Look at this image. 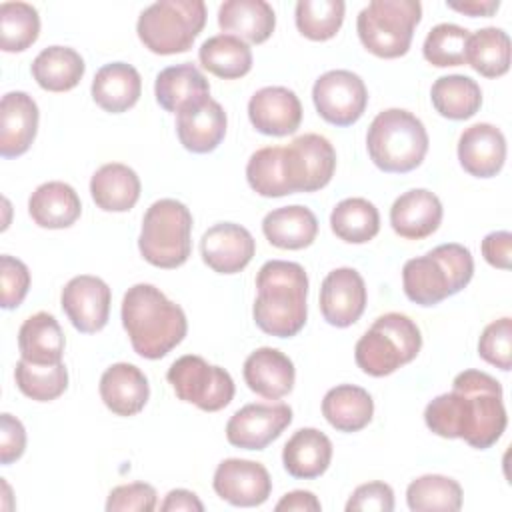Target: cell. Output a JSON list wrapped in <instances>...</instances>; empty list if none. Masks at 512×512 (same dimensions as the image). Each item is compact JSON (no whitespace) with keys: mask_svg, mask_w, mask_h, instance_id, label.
Instances as JSON below:
<instances>
[{"mask_svg":"<svg viewBox=\"0 0 512 512\" xmlns=\"http://www.w3.org/2000/svg\"><path fill=\"white\" fill-rule=\"evenodd\" d=\"M176 396L204 412H218L234 398V380L220 368L208 364L202 356L186 354L172 362L166 374Z\"/></svg>","mask_w":512,"mask_h":512,"instance_id":"cell-10","label":"cell"},{"mask_svg":"<svg viewBox=\"0 0 512 512\" xmlns=\"http://www.w3.org/2000/svg\"><path fill=\"white\" fill-rule=\"evenodd\" d=\"M422 18L418 0H372L356 20L358 38L378 58L404 56Z\"/></svg>","mask_w":512,"mask_h":512,"instance_id":"cell-9","label":"cell"},{"mask_svg":"<svg viewBox=\"0 0 512 512\" xmlns=\"http://www.w3.org/2000/svg\"><path fill=\"white\" fill-rule=\"evenodd\" d=\"M430 100L440 116L448 120H468L482 106V90L470 76L448 74L432 84Z\"/></svg>","mask_w":512,"mask_h":512,"instance_id":"cell-35","label":"cell"},{"mask_svg":"<svg viewBox=\"0 0 512 512\" xmlns=\"http://www.w3.org/2000/svg\"><path fill=\"white\" fill-rule=\"evenodd\" d=\"M244 380L252 392L262 398L278 400L292 392L296 370L292 360L270 346L254 350L244 360Z\"/></svg>","mask_w":512,"mask_h":512,"instance_id":"cell-23","label":"cell"},{"mask_svg":"<svg viewBox=\"0 0 512 512\" xmlns=\"http://www.w3.org/2000/svg\"><path fill=\"white\" fill-rule=\"evenodd\" d=\"M246 180L250 188L264 198L292 194L284 168V146H266L256 150L246 164Z\"/></svg>","mask_w":512,"mask_h":512,"instance_id":"cell-39","label":"cell"},{"mask_svg":"<svg viewBox=\"0 0 512 512\" xmlns=\"http://www.w3.org/2000/svg\"><path fill=\"white\" fill-rule=\"evenodd\" d=\"M478 354L488 364L508 372L512 368V320L508 316L490 322L480 340Z\"/></svg>","mask_w":512,"mask_h":512,"instance_id":"cell-45","label":"cell"},{"mask_svg":"<svg viewBox=\"0 0 512 512\" xmlns=\"http://www.w3.org/2000/svg\"><path fill=\"white\" fill-rule=\"evenodd\" d=\"M100 398L110 412L118 416H134L150 398L148 378L134 364H112L100 378Z\"/></svg>","mask_w":512,"mask_h":512,"instance_id":"cell-24","label":"cell"},{"mask_svg":"<svg viewBox=\"0 0 512 512\" xmlns=\"http://www.w3.org/2000/svg\"><path fill=\"white\" fill-rule=\"evenodd\" d=\"M346 4L342 0H300L296 4V28L314 42L336 36L344 22Z\"/></svg>","mask_w":512,"mask_h":512,"instance_id":"cell-43","label":"cell"},{"mask_svg":"<svg viewBox=\"0 0 512 512\" xmlns=\"http://www.w3.org/2000/svg\"><path fill=\"white\" fill-rule=\"evenodd\" d=\"M292 422L288 404H246L226 424V438L244 450H264Z\"/></svg>","mask_w":512,"mask_h":512,"instance_id":"cell-13","label":"cell"},{"mask_svg":"<svg viewBox=\"0 0 512 512\" xmlns=\"http://www.w3.org/2000/svg\"><path fill=\"white\" fill-rule=\"evenodd\" d=\"M422 348V334L414 320L400 312H388L360 336L354 348L356 364L368 376H388L412 362Z\"/></svg>","mask_w":512,"mask_h":512,"instance_id":"cell-6","label":"cell"},{"mask_svg":"<svg viewBox=\"0 0 512 512\" xmlns=\"http://www.w3.org/2000/svg\"><path fill=\"white\" fill-rule=\"evenodd\" d=\"M38 130V106L26 92H8L0 102V154L22 156L34 142Z\"/></svg>","mask_w":512,"mask_h":512,"instance_id":"cell-21","label":"cell"},{"mask_svg":"<svg viewBox=\"0 0 512 512\" xmlns=\"http://www.w3.org/2000/svg\"><path fill=\"white\" fill-rule=\"evenodd\" d=\"M62 310L70 324L82 334L100 332L110 316L112 292L108 284L90 274L74 276L62 290Z\"/></svg>","mask_w":512,"mask_h":512,"instance_id":"cell-14","label":"cell"},{"mask_svg":"<svg viewBox=\"0 0 512 512\" xmlns=\"http://www.w3.org/2000/svg\"><path fill=\"white\" fill-rule=\"evenodd\" d=\"M448 8L466 16H492L498 8V0H466V2H446Z\"/></svg>","mask_w":512,"mask_h":512,"instance_id":"cell-53","label":"cell"},{"mask_svg":"<svg viewBox=\"0 0 512 512\" xmlns=\"http://www.w3.org/2000/svg\"><path fill=\"white\" fill-rule=\"evenodd\" d=\"M226 112L210 96L186 104L176 114V134L180 144L194 154H208L226 136Z\"/></svg>","mask_w":512,"mask_h":512,"instance_id":"cell-16","label":"cell"},{"mask_svg":"<svg viewBox=\"0 0 512 512\" xmlns=\"http://www.w3.org/2000/svg\"><path fill=\"white\" fill-rule=\"evenodd\" d=\"M276 512H320V500L308 490H294L282 496V500L274 506Z\"/></svg>","mask_w":512,"mask_h":512,"instance_id":"cell-51","label":"cell"},{"mask_svg":"<svg viewBox=\"0 0 512 512\" xmlns=\"http://www.w3.org/2000/svg\"><path fill=\"white\" fill-rule=\"evenodd\" d=\"M256 326L276 338L296 336L308 316V276L298 262L268 260L256 274Z\"/></svg>","mask_w":512,"mask_h":512,"instance_id":"cell-3","label":"cell"},{"mask_svg":"<svg viewBox=\"0 0 512 512\" xmlns=\"http://www.w3.org/2000/svg\"><path fill=\"white\" fill-rule=\"evenodd\" d=\"M218 26L252 44L266 42L276 26V14L264 0H226L218 8Z\"/></svg>","mask_w":512,"mask_h":512,"instance_id":"cell-25","label":"cell"},{"mask_svg":"<svg viewBox=\"0 0 512 512\" xmlns=\"http://www.w3.org/2000/svg\"><path fill=\"white\" fill-rule=\"evenodd\" d=\"M122 326L134 352L148 360L164 358L186 336L184 310L152 284H134L122 298Z\"/></svg>","mask_w":512,"mask_h":512,"instance_id":"cell-2","label":"cell"},{"mask_svg":"<svg viewBox=\"0 0 512 512\" xmlns=\"http://www.w3.org/2000/svg\"><path fill=\"white\" fill-rule=\"evenodd\" d=\"M428 144L422 120L402 108L378 112L366 134L370 160L390 174H406L418 168L428 152Z\"/></svg>","mask_w":512,"mask_h":512,"instance_id":"cell-5","label":"cell"},{"mask_svg":"<svg viewBox=\"0 0 512 512\" xmlns=\"http://www.w3.org/2000/svg\"><path fill=\"white\" fill-rule=\"evenodd\" d=\"M332 460L330 438L316 428L296 430L282 450V464L294 478H318L322 476Z\"/></svg>","mask_w":512,"mask_h":512,"instance_id":"cell-27","label":"cell"},{"mask_svg":"<svg viewBox=\"0 0 512 512\" xmlns=\"http://www.w3.org/2000/svg\"><path fill=\"white\" fill-rule=\"evenodd\" d=\"M408 508L414 512L426 510H460L462 488L456 480L442 474H424L408 484L406 490Z\"/></svg>","mask_w":512,"mask_h":512,"instance_id":"cell-40","label":"cell"},{"mask_svg":"<svg viewBox=\"0 0 512 512\" xmlns=\"http://www.w3.org/2000/svg\"><path fill=\"white\" fill-rule=\"evenodd\" d=\"M160 510L162 512H180V510L202 512L204 504L200 502V498L194 492L184 490V488H176V490H170L166 494L164 502L160 504Z\"/></svg>","mask_w":512,"mask_h":512,"instance_id":"cell-52","label":"cell"},{"mask_svg":"<svg viewBox=\"0 0 512 512\" xmlns=\"http://www.w3.org/2000/svg\"><path fill=\"white\" fill-rule=\"evenodd\" d=\"M156 102L166 112H176L190 102L210 96V84L206 76L190 62L168 66L158 72L154 82Z\"/></svg>","mask_w":512,"mask_h":512,"instance_id":"cell-32","label":"cell"},{"mask_svg":"<svg viewBox=\"0 0 512 512\" xmlns=\"http://www.w3.org/2000/svg\"><path fill=\"white\" fill-rule=\"evenodd\" d=\"M26 430L18 418L4 412L0 416V462L4 466L12 464L24 454Z\"/></svg>","mask_w":512,"mask_h":512,"instance_id":"cell-49","label":"cell"},{"mask_svg":"<svg viewBox=\"0 0 512 512\" xmlns=\"http://www.w3.org/2000/svg\"><path fill=\"white\" fill-rule=\"evenodd\" d=\"M332 232L350 244H364L380 230L378 208L366 198H346L330 214Z\"/></svg>","mask_w":512,"mask_h":512,"instance_id":"cell-38","label":"cell"},{"mask_svg":"<svg viewBox=\"0 0 512 512\" xmlns=\"http://www.w3.org/2000/svg\"><path fill=\"white\" fill-rule=\"evenodd\" d=\"M318 114L334 126H352L366 110L368 90L364 80L350 70L324 72L312 88Z\"/></svg>","mask_w":512,"mask_h":512,"instance_id":"cell-12","label":"cell"},{"mask_svg":"<svg viewBox=\"0 0 512 512\" xmlns=\"http://www.w3.org/2000/svg\"><path fill=\"white\" fill-rule=\"evenodd\" d=\"M216 494L232 506H260L272 492V478L264 464L244 458H226L214 472Z\"/></svg>","mask_w":512,"mask_h":512,"instance_id":"cell-15","label":"cell"},{"mask_svg":"<svg viewBox=\"0 0 512 512\" xmlns=\"http://www.w3.org/2000/svg\"><path fill=\"white\" fill-rule=\"evenodd\" d=\"M14 378L20 392L36 402L56 400L68 388V370L62 362L44 366L20 358L16 362Z\"/></svg>","mask_w":512,"mask_h":512,"instance_id":"cell-41","label":"cell"},{"mask_svg":"<svg viewBox=\"0 0 512 512\" xmlns=\"http://www.w3.org/2000/svg\"><path fill=\"white\" fill-rule=\"evenodd\" d=\"M142 258L156 268H178L192 252V214L174 198L156 200L142 218L138 236Z\"/></svg>","mask_w":512,"mask_h":512,"instance_id":"cell-7","label":"cell"},{"mask_svg":"<svg viewBox=\"0 0 512 512\" xmlns=\"http://www.w3.org/2000/svg\"><path fill=\"white\" fill-rule=\"evenodd\" d=\"M64 332L58 320L48 312L28 316L18 330L20 358L32 364H58L64 354Z\"/></svg>","mask_w":512,"mask_h":512,"instance_id":"cell-31","label":"cell"},{"mask_svg":"<svg viewBox=\"0 0 512 512\" xmlns=\"http://www.w3.org/2000/svg\"><path fill=\"white\" fill-rule=\"evenodd\" d=\"M322 414L338 432H358L372 420L374 400L360 386L340 384L326 392Z\"/></svg>","mask_w":512,"mask_h":512,"instance_id":"cell-33","label":"cell"},{"mask_svg":"<svg viewBox=\"0 0 512 512\" xmlns=\"http://www.w3.org/2000/svg\"><path fill=\"white\" fill-rule=\"evenodd\" d=\"M198 60L210 74L224 80H234L250 72L252 50L244 40L232 34H216L202 42Z\"/></svg>","mask_w":512,"mask_h":512,"instance_id":"cell-36","label":"cell"},{"mask_svg":"<svg viewBox=\"0 0 512 512\" xmlns=\"http://www.w3.org/2000/svg\"><path fill=\"white\" fill-rule=\"evenodd\" d=\"M284 168L292 194L324 188L336 170V152L328 138L302 134L284 146Z\"/></svg>","mask_w":512,"mask_h":512,"instance_id":"cell-11","label":"cell"},{"mask_svg":"<svg viewBox=\"0 0 512 512\" xmlns=\"http://www.w3.org/2000/svg\"><path fill=\"white\" fill-rule=\"evenodd\" d=\"M366 308V284L358 270L336 268L320 286V312L330 326H352Z\"/></svg>","mask_w":512,"mask_h":512,"instance_id":"cell-17","label":"cell"},{"mask_svg":"<svg viewBox=\"0 0 512 512\" xmlns=\"http://www.w3.org/2000/svg\"><path fill=\"white\" fill-rule=\"evenodd\" d=\"M0 286H2L0 306L4 310L18 308L24 302L30 288L28 266L22 260L4 254L0 258Z\"/></svg>","mask_w":512,"mask_h":512,"instance_id":"cell-46","label":"cell"},{"mask_svg":"<svg viewBox=\"0 0 512 512\" xmlns=\"http://www.w3.org/2000/svg\"><path fill=\"white\" fill-rule=\"evenodd\" d=\"M156 508V490L146 482L122 484L110 490L106 500L108 512H152Z\"/></svg>","mask_w":512,"mask_h":512,"instance_id":"cell-47","label":"cell"},{"mask_svg":"<svg viewBox=\"0 0 512 512\" xmlns=\"http://www.w3.org/2000/svg\"><path fill=\"white\" fill-rule=\"evenodd\" d=\"M392 512L394 510V492L386 482H366L360 484L350 500L346 502V512Z\"/></svg>","mask_w":512,"mask_h":512,"instance_id":"cell-48","label":"cell"},{"mask_svg":"<svg viewBox=\"0 0 512 512\" xmlns=\"http://www.w3.org/2000/svg\"><path fill=\"white\" fill-rule=\"evenodd\" d=\"M442 222L440 198L426 190L414 188L398 196L390 208L392 230L406 240H422L438 230Z\"/></svg>","mask_w":512,"mask_h":512,"instance_id":"cell-22","label":"cell"},{"mask_svg":"<svg viewBox=\"0 0 512 512\" xmlns=\"http://www.w3.org/2000/svg\"><path fill=\"white\" fill-rule=\"evenodd\" d=\"M466 62L486 78H498L510 68V38L502 28L486 26L470 34Z\"/></svg>","mask_w":512,"mask_h":512,"instance_id":"cell-37","label":"cell"},{"mask_svg":"<svg viewBox=\"0 0 512 512\" xmlns=\"http://www.w3.org/2000/svg\"><path fill=\"white\" fill-rule=\"evenodd\" d=\"M262 232L276 248L302 250L316 240L318 220L306 206H282L264 216Z\"/></svg>","mask_w":512,"mask_h":512,"instance_id":"cell-30","label":"cell"},{"mask_svg":"<svg viewBox=\"0 0 512 512\" xmlns=\"http://www.w3.org/2000/svg\"><path fill=\"white\" fill-rule=\"evenodd\" d=\"M424 422L442 438H462L472 448L486 450L506 430L502 386L486 372L464 370L450 392L428 402Z\"/></svg>","mask_w":512,"mask_h":512,"instance_id":"cell-1","label":"cell"},{"mask_svg":"<svg viewBox=\"0 0 512 512\" xmlns=\"http://www.w3.org/2000/svg\"><path fill=\"white\" fill-rule=\"evenodd\" d=\"M204 24L202 0H158L142 10L136 32L150 52L170 56L190 50Z\"/></svg>","mask_w":512,"mask_h":512,"instance_id":"cell-8","label":"cell"},{"mask_svg":"<svg viewBox=\"0 0 512 512\" xmlns=\"http://www.w3.org/2000/svg\"><path fill=\"white\" fill-rule=\"evenodd\" d=\"M472 274L470 250L458 242H448L408 260L402 268V286L408 300L420 306H436L468 286Z\"/></svg>","mask_w":512,"mask_h":512,"instance_id":"cell-4","label":"cell"},{"mask_svg":"<svg viewBox=\"0 0 512 512\" xmlns=\"http://www.w3.org/2000/svg\"><path fill=\"white\" fill-rule=\"evenodd\" d=\"M470 32L458 24H438L434 26L422 46L424 58L438 68L460 66L466 62Z\"/></svg>","mask_w":512,"mask_h":512,"instance_id":"cell-44","label":"cell"},{"mask_svg":"<svg viewBox=\"0 0 512 512\" xmlns=\"http://www.w3.org/2000/svg\"><path fill=\"white\" fill-rule=\"evenodd\" d=\"M28 212L40 228L60 230L72 226L82 214V202L76 190L60 180L40 184L30 200Z\"/></svg>","mask_w":512,"mask_h":512,"instance_id":"cell-26","label":"cell"},{"mask_svg":"<svg viewBox=\"0 0 512 512\" xmlns=\"http://www.w3.org/2000/svg\"><path fill=\"white\" fill-rule=\"evenodd\" d=\"M482 256L490 266L508 270L512 258V234L506 230L486 234L482 240Z\"/></svg>","mask_w":512,"mask_h":512,"instance_id":"cell-50","label":"cell"},{"mask_svg":"<svg viewBox=\"0 0 512 512\" xmlns=\"http://www.w3.org/2000/svg\"><path fill=\"white\" fill-rule=\"evenodd\" d=\"M40 34V16L32 4H0V46L4 52H24Z\"/></svg>","mask_w":512,"mask_h":512,"instance_id":"cell-42","label":"cell"},{"mask_svg":"<svg viewBox=\"0 0 512 512\" xmlns=\"http://www.w3.org/2000/svg\"><path fill=\"white\" fill-rule=\"evenodd\" d=\"M142 92V78L132 64L110 62L104 64L92 80L94 102L112 114L130 110Z\"/></svg>","mask_w":512,"mask_h":512,"instance_id":"cell-28","label":"cell"},{"mask_svg":"<svg viewBox=\"0 0 512 512\" xmlns=\"http://www.w3.org/2000/svg\"><path fill=\"white\" fill-rule=\"evenodd\" d=\"M138 174L120 162L100 166L90 180V194L104 212H128L140 198Z\"/></svg>","mask_w":512,"mask_h":512,"instance_id":"cell-29","label":"cell"},{"mask_svg":"<svg viewBox=\"0 0 512 512\" xmlns=\"http://www.w3.org/2000/svg\"><path fill=\"white\" fill-rule=\"evenodd\" d=\"M36 84L48 92H68L78 86L86 64L82 56L68 46H48L32 62Z\"/></svg>","mask_w":512,"mask_h":512,"instance_id":"cell-34","label":"cell"},{"mask_svg":"<svg viewBox=\"0 0 512 512\" xmlns=\"http://www.w3.org/2000/svg\"><path fill=\"white\" fill-rule=\"evenodd\" d=\"M256 242L252 234L234 222H220L200 238V254L208 268L218 274H236L254 258Z\"/></svg>","mask_w":512,"mask_h":512,"instance_id":"cell-18","label":"cell"},{"mask_svg":"<svg viewBox=\"0 0 512 512\" xmlns=\"http://www.w3.org/2000/svg\"><path fill=\"white\" fill-rule=\"evenodd\" d=\"M248 118L260 134L288 136L294 134L302 122V104L290 88L266 86L252 94Z\"/></svg>","mask_w":512,"mask_h":512,"instance_id":"cell-19","label":"cell"},{"mask_svg":"<svg viewBox=\"0 0 512 512\" xmlns=\"http://www.w3.org/2000/svg\"><path fill=\"white\" fill-rule=\"evenodd\" d=\"M460 166L476 178L496 176L506 160V138L500 128L478 122L468 126L458 138Z\"/></svg>","mask_w":512,"mask_h":512,"instance_id":"cell-20","label":"cell"}]
</instances>
